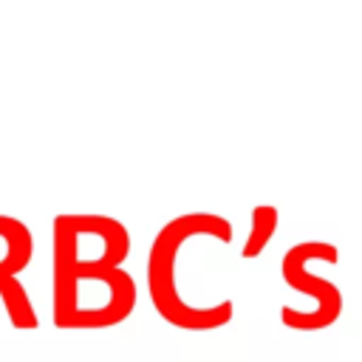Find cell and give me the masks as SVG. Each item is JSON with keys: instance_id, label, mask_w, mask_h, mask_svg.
<instances>
[{"instance_id": "obj_5", "label": "cell", "mask_w": 362, "mask_h": 362, "mask_svg": "<svg viewBox=\"0 0 362 362\" xmlns=\"http://www.w3.org/2000/svg\"><path fill=\"white\" fill-rule=\"evenodd\" d=\"M34 255V238L20 218L0 215V283L17 277Z\"/></svg>"}, {"instance_id": "obj_4", "label": "cell", "mask_w": 362, "mask_h": 362, "mask_svg": "<svg viewBox=\"0 0 362 362\" xmlns=\"http://www.w3.org/2000/svg\"><path fill=\"white\" fill-rule=\"evenodd\" d=\"M308 260H328L337 263L339 260V249L328 240H300L294 246L286 249L283 260H280V277L283 283L297 291V294H308L314 300L311 311L294 308V305H283L280 308V322L286 328L294 331H322L328 325H334L342 314V291L334 280L311 274L305 269Z\"/></svg>"}, {"instance_id": "obj_2", "label": "cell", "mask_w": 362, "mask_h": 362, "mask_svg": "<svg viewBox=\"0 0 362 362\" xmlns=\"http://www.w3.org/2000/svg\"><path fill=\"white\" fill-rule=\"evenodd\" d=\"M136 308V280L119 269H54V325L110 328Z\"/></svg>"}, {"instance_id": "obj_3", "label": "cell", "mask_w": 362, "mask_h": 362, "mask_svg": "<svg viewBox=\"0 0 362 362\" xmlns=\"http://www.w3.org/2000/svg\"><path fill=\"white\" fill-rule=\"evenodd\" d=\"M130 252L127 226L99 212L54 218V269H119Z\"/></svg>"}, {"instance_id": "obj_1", "label": "cell", "mask_w": 362, "mask_h": 362, "mask_svg": "<svg viewBox=\"0 0 362 362\" xmlns=\"http://www.w3.org/2000/svg\"><path fill=\"white\" fill-rule=\"evenodd\" d=\"M198 235H209L218 238L221 243L232 240V223L223 215L215 212H184L175 215L173 221H167L147 252V291L150 300L156 305V311L161 314L164 322L184 328V331H212L226 325L235 317V303L218 300L212 305H195L192 300H187L178 291V274L175 266L181 260V249L187 240L198 238Z\"/></svg>"}, {"instance_id": "obj_6", "label": "cell", "mask_w": 362, "mask_h": 362, "mask_svg": "<svg viewBox=\"0 0 362 362\" xmlns=\"http://www.w3.org/2000/svg\"><path fill=\"white\" fill-rule=\"evenodd\" d=\"M277 226H280V209L272 206V204H255L252 206V221H249V235L243 240L240 257H246V260L257 257L269 246V240L274 238Z\"/></svg>"}]
</instances>
